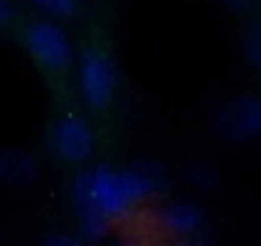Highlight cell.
Returning <instances> with one entry per match:
<instances>
[{
    "label": "cell",
    "instance_id": "obj_9",
    "mask_svg": "<svg viewBox=\"0 0 261 246\" xmlns=\"http://www.w3.org/2000/svg\"><path fill=\"white\" fill-rule=\"evenodd\" d=\"M36 8H41L49 18L54 21H64V18H72L77 16L80 11V0H31Z\"/></svg>",
    "mask_w": 261,
    "mask_h": 246
},
{
    "label": "cell",
    "instance_id": "obj_1",
    "mask_svg": "<svg viewBox=\"0 0 261 246\" xmlns=\"http://www.w3.org/2000/svg\"><path fill=\"white\" fill-rule=\"evenodd\" d=\"M167 190V172L156 162H136L130 167L95 164L82 169L72 182V205L80 238L90 246L105 241L115 223H125L146 210Z\"/></svg>",
    "mask_w": 261,
    "mask_h": 246
},
{
    "label": "cell",
    "instance_id": "obj_14",
    "mask_svg": "<svg viewBox=\"0 0 261 246\" xmlns=\"http://www.w3.org/2000/svg\"><path fill=\"white\" fill-rule=\"evenodd\" d=\"M13 16V6H11V0H0V26L8 23Z\"/></svg>",
    "mask_w": 261,
    "mask_h": 246
},
{
    "label": "cell",
    "instance_id": "obj_11",
    "mask_svg": "<svg viewBox=\"0 0 261 246\" xmlns=\"http://www.w3.org/2000/svg\"><path fill=\"white\" fill-rule=\"evenodd\" d=\"M41 246H90V243H87V241H82L77 233L54 231V233H49V236L41 241Z\"/></svg>",
    "mask_w": 261,
    "mask_h": 246
},
{
    "label": "cell",
    "instance_id": "obj_3",
    "mask_svg": "<svg viewBox=\"0 0 261 246\" xmlns=\"http://www.w3.org/2000/svg\"><path fill=\"white\" fill-rule=\"evenodd\" d=\"M213 129L220 139L230 144H248L261 139V95H236L225 100L215 118Z\"/></svg>",
    "mask_w": 261,
    "mask_h": 246
},
{
    "label": "cell",
    "instance_id": "obj_6",
    "mask_svg": "<svg viewBox=\"0 0 261 246\" xmlns=\"http://www.w3.org/2000/svg\"><path fill=\"white\" fill-rule=\"evenodd\" d=\"M151 218L159 233L164 236V241L172 243L190 241L207 228L205 213L195 200H169L164 205H156L151 208Z\"/></svg>",
    "mask_w": 261,
    "mask_h": 246
},
{
    "label": "cell",
    "instance_id": "obj_7",
    "mask_svg": "<svg viewBox=\"0 0 261 246\" xmlns=\"http://www.w3.org/2000/svg\"><path fill=\"white\" fill-rule=\"evenodd\" d=\"M39 159L29 149H0V182L11 187H26L39 177Z\"/></svg>",
    "mask_w": 261,
    "mask_h": 246
},
{
    "label": "cell",
    "instance_id": "obj_12",
    "mask_svg": "<svg viewBox=\"0 0 261 246\" xmlns=\"http://www.w3.org/2000/svg\"><path fill=\"white\" fill-rule=\"evenodd\" d=\"M174 246H215V241H213L210 231L205 228V231H202V233H197L195 238H190V241H182V243H174Z\"/></svg>",
    "mask_w": 261,
    "mask_h": 246
},
{
    "label": "cell",
    "instance_id": "obj_13",
    "mask_svg": "<svg viewBox=\"0 0 261 246\" xmlns=\"http://www.w3.org/2000/svg\"><path fill=\"white\" fill-rule=\"evenodd\" d=\"M225 6H230L233 11H253L258 6V0H223Z\"/></svg>",
    "mask_w": 261,
    "mask_h": 246
},
{
    "label": "cell",
    "instance_id": "obj_2",
    "mask_svg": "<svg viewBox=\"0 0 261 246\" xmlns=\"http://www.w3.org/2000/svg\"><path fill=\"white\" fill-rule=\"evenodd\" d=\"M77 77H80V95L87 108L92 110L110 108V103L115 100L120 77H118L115 59L105 49H97V46L85 49L80 57Z\"/></svg>",
    "mask_w": 261,
    "mask_h": 246
},
{
    "label": "cell",
    "instance_id": "obj_10",
    "mask_svg": "<svg viewBox=\"0 0 261 246\" xmlns=\"http://www.w3.org/2000/svg\"><path fill=\"white\" fill-rule=\"evenodd\" d=\"M243 52H246V59L256 69H261V23L248 29V34L243 39Z\"/></svg>",
    "mask_w": 261,
    "mask_h": 246
},
{
    "label": "cell",
    "instance_id": "obj_15",
    "mask_svg": "<svg viewBox=\"0 0 261 246\" xmlns=\"http://www.w3.org/2000/svg\"><path fill=\"white\" fill-rule=\"evenodd\" d=\"M108 246H136V243H134V241H130L128 236H123V233H120V236H118L115 241H110Z\"/></svg>",
    "mask_w": 261,
    "mask_h": 246
},
{
    "label": "cell",
    "instance_id": "obj_4",
    "mask_svg": "<svg viewBox=\"0 0 261 246\" xmlns=\"http://www.w3.org/2000/svg\"><path fill=\"white\" fill-rule=\"evenodd\" d=\"M95 131L90 126V120L82 115H62L54 120V126L49 129L46 146L54 159L64 164H85L95 154Z\"/></svg>",
    "mask_w": 261,
    "mask_h": 246
},
{
    "label": "cell",
    "instance_id": "obj_8",
    "mask_svg": "<svg viewBox=\"0 0 261 246\" xmlns=\"http://www.w3.org/2000/svg\"><path fill=\"white\" fill-rule=\"evenodd\" d=\"M185 180L195 187V190H202V192H210L218 187L220 182V172L213 162L207 159H195L185 167Z\"/></svg>",
    "mask_w": 261,
    "mask_h": 246
},
{
    "label": "cell",
    "instance_id": "obj_5",
    "mask_svg": "<svg viewBox=\"0 0 261 246\" xmlns=\"http://www.w3.org/2000/svg\"><path fill=\"white\" fill-rule=\"evenodd\" d=\"M26 46H29L31 57L51 72L67 69L74 59L72 41H69L67 31L62 29V23H57L54 18H39V21L29 23Z\"/></svg>",
    "mask_w": 261,
    "mask_h": 246
}]
</instances>
